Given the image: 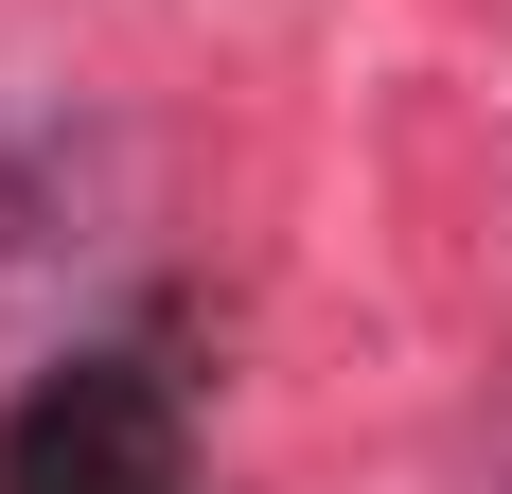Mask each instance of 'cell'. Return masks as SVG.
Returning <instances> with one entry per match:
<instances>
[{
    "label": "cell",
    "mask_w": 512,
    "mask_h": 494,
    "mask_svg": "<svg viewBox=\"0 0 512 494\" xmlns=\"http://www.w3.org/2000/svg\"><path fill=\"white\" fill-rule=\"evenodd\" d=\"M0 494H195L177 389H159L142 353H71L53 389L0 406Z\"/></svg>",
    "instance_id": "obj_1"
}]
</instances>
